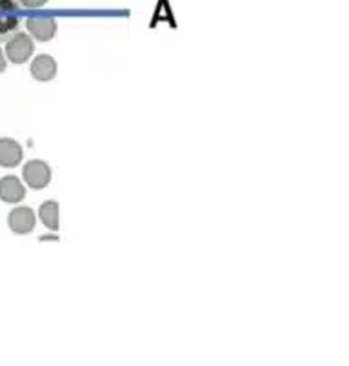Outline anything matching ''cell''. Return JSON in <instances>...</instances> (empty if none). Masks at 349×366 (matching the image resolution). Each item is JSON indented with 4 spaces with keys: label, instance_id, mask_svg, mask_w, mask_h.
I'll list each match as a JSON object with an SVG mask.
<instances>
[{
    "label": "cell",
    "instance_id": "1",
    "mask_svg": "<svg viewBox=\"0 0 349 366\" xmlns=\"http://www.w3.org/2000/svg\"><path fill=\"white\" fill-rule=\"evenodd\" d=\"M35 51V44L28 33H13L6 42V56L13 64H24Z\"/></svg>",
    "mask_w": 349,
    "mask_h": 366
},
{
    "label": "cell",
    "instance_id": "2",
    "mask_svg": "<svg viewBox=\"0 0 349 366\" xmlns=\"http://www.w3.org/2000/svg\"><path fill=\"white\" fill-rule=\"evenodd\" d=\"M21 24V11L15 0H0V42L8 41Z\"/></svg>",
    "mask_w": 349,
    "mask_h": 366
},
{
    "label": "cell",
    "instance_id": "3",
    "mask_svg": "<svg viewBox=\"0 0 349 366\" xmlns=\"http://www.w3.org/2000/svg\"><path fill=\"white\" fill-rule=\"evenodd\" d=\"M26 184L31 189H42L51 181V168L44 161H29L22 169Z\"/></svg>",
    "mask_w": 349,
    "mask_h": 366
},
{
    "label": "cell",
    "instance_id": "4",
    "mask_svg": "<svg viewBox=\"0 0 349 366\" xmlns=\"http://www.w3.org/2000/svg\"><path fill=\"white\" fill-rule=\"evenodd\" d=\"M35 214H33L31 208H26V206H19V208L11 209L8 217V224L11 228L13 234L16 235H26L29 232H33L35 228Z\"/></svg>",
    "mask_w": 349,
    "mask_h": 366
},
{
    "label": "cell",
    "instance_id": "5",
    "mask_svg": "<svg viewBox=\"0 0 349 366\" xmlns=\"http://www.w3.org/2000/svg\"><path fill=\"white\" fill-rule=\"evenodd\" d=\"M28 29L33 36H35L36 41L41 42H48L51 41L53 36L56 33V22L53 16L48 15H33L28 19Z\"/></svg>",
    "mask_w": 349,
    "mask_h": 366
},
{
    "label": "cell",
    "instance_id": "6",
    "mask_svg": "<svg viewBox=\"0 0 349 366\" xmlns=\"http://www.w3.org/2000/svg\"><path fill=\"white\" fill-rule=\"evenodd\" d=\"M26 189L15 175H6V177L0 179V199L8 204H19V202L24 201Z\"/></svg>",
    "mask_w": 349,
    "mask_h": 366
},
{
    "label": "cell",
    "instance_id": "7",
    "mask_svg": "<svg viewBox=\"0 0 349 366\" xmlns=\"http://www.w3.org/2000/svg\"><path fill=\"white\" fill-rule=\"evenodd\" d=\"M22 161V146L13 139H0V166L15 168Z\"/></svg>",
    "mask_w": 349,
    "mask_h": 366
},
{
    "label": "cell",
    "instance_id": "8",
    "mask_svg": "<svg viewBox=\"0 0 349 366\" xmlns=\"http://www.w3.org/2000/svg\"><path fill=\"white\" fill-rule=\"evenodd\" d=\"M31 75L33 79L41 82H48L55 79L56 75V62L51 55H39L31 62Z\"/></svg>",
    "mask_w": 349,
    "mask_h": 366
},
{
    "label": "cell",
    "instance_id": "9",
    "mask_svg": "<svg viewBox=\"0 0 349 366\" xmlns=\"http://www.w3.org/2000/svg\"><path fill=\"white\" fill-rule=\"evenodd\" d=\"M39 215H41V221L44 222L46 228H49L51 232H56L59 226H61V219H59V202H42L41 208H39Z\"/></svg>",
    "mask_w": 349,
    "mask_h": 366
},
{
    "label": "cell",
    "instance_id": "10",
    "mask_svg": "<svg viewBox=\"0 0 349 366\" xmlns=\"http://www.w3.org/2000/svg\"><path fill=\"white\" fill-rule=\"evenodd\" d=\"M22 6H26V8H31V9H36V8H42L44 4H48V0H21Z\"/></svg>",
    "mask_w": 349,
    "mask_h": 366
},
{
    "label": "cell",
    "instance_id": "11",
    "mask_svg": "<svg viewBox=\"0 0 349 366\" xmlns=\"http://www.w3.org/2000/svg\"><path fill=\"white\" fill-rule=\"evenodd\" d=\"M6 69V56L4 53H2V49H0V73H4Z\"/></svg>",
    "mask_w": 349,
    "mask_h": 366
}]
</instances>
